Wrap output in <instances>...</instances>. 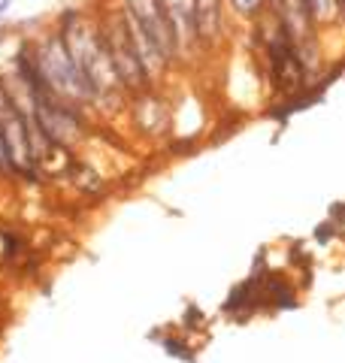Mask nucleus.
Listing matches in <instances>:
<instances>
[{
    "mask_svg": "<svg viewBox=\"0 0 345 363\" xmlns=\"http://www.w3.org/2000/svg\"><path fill=\"white\" fill-rule=\"evenodd\" d=\"M52 25L64 37L76 67L85 73L88 82L94 85L97 97H100L97 116H103V112H106V116H119V112L128 109L131 97L124 94L119 85V76H115L112 58L106 52V43H103V33L97 28L94 16L85 13L82 6H67L52 18Z\"/></svg>",
    "mask_w": 345,
    "mask_h": 363,
    "instance_id": "nucleus-1",
    "label": "nucleus"
},
{
    "mask_svg": "<svg viewBox=\"0 0 345 363\" xmlns=\"http://www.w3.org/2000/svg\"><path fill=\"white\" fill-rule=\"evenodd\" d=\"M128 18L133 45L140 52L148 76L158 88H164L172 70H179V52L172 40L170 16L164 0H115Z\"/></svg>",
    "mask_w": 345,
    "mask_h": 363,
    "instance_id": "nucleus-2",
    "label": "nucleus"
},
{
    "mask_svg": "<svg viewBox=\"0 0 345 363\" xmlns=\"http://www.w3.org/2000/svg\"><path fill=\"white\" fill-rule=\"evenodd\" d=\"M31 40H33V55H37V67H40V73L52 94L73 106L88 109L91 116H97V106H100L97 91L85 79V73L76 67L73 55L67 49L64 37L58 33V28L55 25L43 28L37 37L31 33Z\"/></svg>",
    "mask_w": 345,
    "mask_h": 363,
    "instance_id": "nucleus-3",
    "label": "nucleus"
},
{
    "mask_svg": "<svg viewBox=\"0 0 345 363\" xmlns=\"http://www.w3.org/2000/svg\"><path fill=\"white\" fill-rule=\"evenodd\" d=\"M97 21V28L103 33V43H106V52L112 58V67H115V76H119V85L128 97L133 94H143L148 88H158L152 82V76H148L146 64L140 58V52H136L133 45V37H131V28H128V18L119 9V4L103 6L97 13H91Z\"/></svg>",
    "mask_w": 345,
    "mask_h": 363,
    "instance_id": "nucleus-4",
    "label": "nucleus"
},
{
    "mask_svg": "<svg viewBox=\"0 0 345 363\" xmlns=\"http://www.w3.org/2000/svg\"><path fill=\"white\" fill-rule=\"evenodd\" d=\"M33 104V121L45 133L52 145H61L67 152H79L91 136V124L94 116L82 106H73L55 94H31Z\"/></svg>",
    "mask_w": 345,
    "mask_h": 363,
    "instance_id": "nucleus-5",
    "label": "nucleus"
},
{
    "mask_svg": "<svg viewBox=\"0 0 345 363\" xmlns=\"http://www.w3.org/2000/svg\"><path fill=\"white\" fill-rule=\"evenodd\" d=\"M128 121L133 133L148 143H164L172 136V104L160 88H148L128 100Z\"/></svg>",
    "mask_w": 345,
    "mask_h": 363,
    "instance_id": "nucleus-6",
    "label": "nucleus"
},
{
    "mask_svg": "<svg viewBox=\"0 0 345 363\" xmlns=\"http://www.w3.org/2000/svg\"><path fill=\"white\" fill-rule=\"evenodd\" d=\"M191 6H194V21H197L203 55L218 52L227 43V30H230V16H227L224 0H191Z\"/></svg>",
    "mask_w": 345,
    "mask_h": 363,
    "instance_id": "nucleus-7",
    "label": "nucleus"
},
{
    "mask_svg": "<svg viewBox=\"0 0 345 363\" xmlns=\"http://www.w3.org/2000/svg\"><path fill=\"white\" fill-rule=\"evenodd\" d=\"M64 179L70 182V188L76 191L79 197H88V200L103 197L106 194V188H109L106 176H103L91 161H85V157H73L70 167H67V173H64Z\"/></svg>",
    "mask_w": 345,
    "mask_h": 363,
    "instance_id": "nucleus-8",
    "label": "nucleus"
},
{
    "mask_svg": "<svg viewBox=\"0 0 345 363\" xmlns=\"http://www.w3.org/2000/svg\"><path fill=\"white\" fill-rule=\"evenodd\" d=\"M224 6H227V16L234 25H255V21H261L263 16H267V6H270V0H224Z\"/></svg>",
    "mask_w": 345,
    "mask_h": 363,
    "instance_id": "nucleus-9",
    "label": "nucleus"
},
{
    "mask_svg": "<svg viewBox=\"0 0 345 363\" xmlns=\"http://www.w3.org/2000/svg\"><path fill=\"white\" fill-rule=\"evenodd\" d=\"M0 240H4L0 255H4L9 264H16V260H21V257L28 255V240L16 233V227H4V230H0Z\"/></svg>",
    "mask_w": 345,
    "mask_h": 363,
    "instance_id": "nucleus-10",
    "label": "nucleus"
},
{
    "mask_svg": "<svg viewBox=\"0 0 345 363\" xmlns=\"http://www.w3.org/2000/svg\"><path fill=\"white\" fill-rule=\"evenodd\" d=\"M160 345H164L167 348V354H172V357H191L188 354V345L185 342H182V339H172V336H164V339H160Z\"/></svg>",
    "mask_w": 345,
    "mask_h": 363,
    "instance_id": "nucleus-11",
    "label": "nucleus"
},
{
    "mask_svg": "<svg viewBox=\"0 0 345 363\" xmlns=\"http://www.w3.org/2000/svg\"><path fill=\"white\" fill-rule=\"evenodd\" d=\"M0 176H4V179H13V169H9V157H6V149H4V136H0Z\"/></svg>",
    "mask_w": 345,
    "mask_h": 363,
    "instance_id": "nucleus-12",
    "label": "nucleus"
},
{
    "mask_svg": "<svg viewBox=\"0 0 345 363\" xmlns=\"http://www.w3.org/2000/svg\"><path fill=\"white\" fill-rule=\"evenodd\" d=\"M9 6H13V0H0V21H4V16L9 13Z\"/></svg>",
    "mask_w": 345,
    "mask_h": 363,
    "instance_id": "nucleus-13",
    "label": "nucleus"
}]
</instances>
